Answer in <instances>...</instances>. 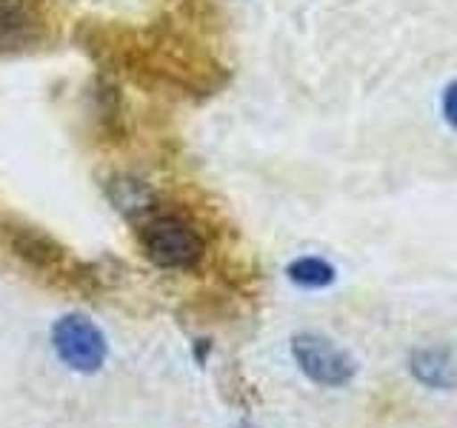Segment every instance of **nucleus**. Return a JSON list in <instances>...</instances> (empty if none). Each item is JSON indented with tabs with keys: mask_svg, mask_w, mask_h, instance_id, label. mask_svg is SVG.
<instances>
[{
	"mask_svg": "<svg viewBox=\"0 0 457 428\" xmlns=\"http://www.w3.org/2000/svg\"><path fill=\"white\" fill-rule=\"evenodd\" d=\"M140 240L149 260L163 268H189L204 260L206 254V240L197 235V228L175 214L152 218L143 226Z\"/></svg>",
	"mask_w": 457,
	"mask_h": 428,
	"instance_id": "1",
	"label": "nucleus"
},
{
	"mask_svg": "<svg viewBox=\"0 0 457 428\" xmlns=\"http://www.w3.org/2000/svg\"><path fill=\"white\" fill-rule=\"evenodd\" d=\"M52 346L61 360L78 374H95L106 363V337L83 314H63L52 325Z\"/></svg>",
	"mask_w": 457,
	"mask_h": 428,
	"instance_id": "2",
	"label": "nucleus"
},
{
	"mask_svg": "<svg viewBox=\"0 0 457 428\" xmlns=\"http://www.w3.org/2000/svg\"><path fill=\"white\" fill-rule=\"evenodd\" d=\"M292 357L312 383L326 385V389H340V385H346L357 371L352 354L335 346V342L323 334H309V332L297 334L292 340Z\"/></svg>",
	"mask_w": 457,
	"mask_h": 428,
	"instance_id": "3",
	"label": "nucleus"
},
{
	"mask_svg": "<svg viewBox=\"0 0 457 428\" xmlns=\"http://www.w3.org/2000/svg\"><path fill=\"white\" fill-rule=\"evenodd\" d=\"M35 0H0V52H21L40 37Z\"/></svg>",
	"mask_w": 457,
	"mask_h": 428,
	"instance_id": "4",
	"label": "nucleus"
},
{
	"mask_svg": "<svg viewBox=\"0 0 457 428\" xmlns=\"http://www.w3.org/2000/svg\"><path fill=\"white\" fill-rule=\"evenodd\" d=\"M411 371L423 385H432V389H454V383H457V366L452 360V354L443 349L414 351Z\"/></svg>",
	"mask_w": 457,
	"mask_h": 428,
	"instance_id": "5",
	"label": "nucleus"
},
{
	"mask_svg": "<svg viewBox=\"0 0 457 428\" xmlns=\"http://www.w3.org/2000/svg\"><path fill=\"white\" fill-rule=\"evenodd\" d=\"M12 246L18 249V254L29 257V260L43 266V268L57 263L63 257V251L57 249L49 237H43L40 232H21L18 228V232H12Z\"/></svg>",
	"mask_w": 457,
	"mask_h": 428,
	"instance_id": "6",
	"label": "nucleus"
},
{
	"mask_svg": "<svg viewBox=\"0 0 457 428\" xmlns=\"http://www.w3.org/2000/svg\"><path fill=\"white\" fill-rule=\"evenodd\" d=\"M292 283L303 285V289H323L335 280V268L328 266L320 257H300L289 268H286Z\"/></svg>",
	"mask_w": 457,
	"mask_h": 428,
	"instance_id": "7",
	"label": "nucleus"
},
{
	"mask_svg": "<svg viewBox=\"0 0 457 428\" xmlns=\"http://www.w3.org/2000/svg\"><path fill=\"white\" fill-rule=\"evenodd\" d=\"M109 194H112V203L118 206L120 211H126V214L146 211L149 203H152V194H149L146 185H143L140 180H132V177L112 180Z\"/></svg>",
	"mask_w": 457,
	"mask_h": 428,
	"instance_id": "8",
	"label": "nucleus"
},
{
	"mask_svg": "<svg viewBox=\"0 0 457 428\" xmlns=\"http://www.w3.org/2000/svg\"><path fill=\"white\" fill-rule=\"evenodd\" d=\"M443 118L449 120L452 128H457V83H452L443 95Z\"/></svg>",
	"mask_w": 457,
	"mask_h": 428,
	"instance_id": "9",
	"label": "nucleus"
},
{
	"mask_svg": "<svg viewBox=\"0 0 457 428\" xmlns=\"http://www.w3.org/2000/svg\"><path fill=\"white\" fill-rule=\"evenodd\" d=\"M237 428H254V425H249V423H240Z\"/></svg>",
	"mask_w": 457,
	"mask_h": 428,
	"instance_id": "10",
	"label": "nucleus"
}]
</instances>
